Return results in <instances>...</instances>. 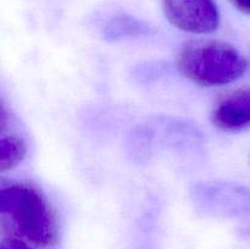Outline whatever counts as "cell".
Returning a JSON list of instances; mask_svg holds the SVG:
<instances>
[{"label": "cell", "mask_w": 250, "mask_h": 249, "mask_svg": "<svg viewBox=\"0 0 250 249\" xmlns=\"http://www.w3.org/2000/svg\"><path fill=\"white\" fill-rule=\"evenodd\" d=\"M163 11L172 26L192 34H209L220 24L215 0H161Z\"/></svg>", "instance_id": "3"}, {"label": "cell", "mask_w": 250, "mask_h": 249, "mask_svg": "<svg viewBox=\"0 0 250 249\" xmlns=\"http://www.w3.org/2000/svg\"><path fill=\"white\" fill-rule=\"evenodd\" d=\"M0 249H32L26 242H23L22 239L17 238H9L5 239L1 243Z\"/></svg>", "instance_id": "7"}, {"label": "cell", "mask_w": 250, "mask_h": 249, "mask_svg": "<svg viewBox=\"0 0 250 249\" xmlns=\"http://www.w3.org/2000/svg\"><path fill=\"white\" fill-rule=\"evenodd\" d=\"M0 211L20 236L37 247L46 248L58 241V224L48 200L36 187L11 183L0 192Z\"/></svg>", "instance_id": "2"}, {"label": "cell", "mask_w": 250, "mask_h": 249, "mask_svg": "<svg viewBox=\"0 0 250 249\" xmlns=\"http://www.w3.org/2000/svg\"><path fill=\"white\" fill-rule=\"evenodd\" d=\"M27 145L23 139L15 134L1 137L0 141V170L5 172L16 167L24 159Z\"/></svg>", "instance_id": "5"}, {"label": "cell", "mask_w": 250, "mask_h": 249, "mask_svg": "<svg viewBox=\"0 0 250 249\" xmlns=\"http://www.w3.org/2000/svg\"><path fill=\"white\" fill-rule=\"evenodd\" d=\"M229 2L238 11L243 12L246 15H250V0H229Z\"/></svg>", "instance_id": "8"}, {"label": "cell", "mask_w": 250, "mask_h": 249, "mask_svg": "<svg viewBox=\"0 0 250 249\" xmlns=\"http://www.w3.org/2000/svg\"><path fill=\"white\" fill-rule=\"evenodd\" d=\"M143 26L139 24L138 21H134L132 19H117L111 23V26L107 27V34L114 38H119V37H126V36H137V34L142 33Z\"/></svg>", "instance_id": "6"}, {"label": "cell", "mask_w": 250, "mask_h": 249, "mask_svg": "<svg viewBox=\"0 0 250 249\" xmlns=\"http://www.w3.org/2000/svg\"><path fill=\"white\" fill-rule=\"evenodd\" d=\"M177 67L187 80L200 87H220L241 78L248 62L231 44L198 39L181 48Z\"/></svg>", "instance_id": "1"}, {"label": "cell", "mask_w": 250, "mask_h": 249, "mask_svg": "<svg viewBox=\"0 0 250 249\" xmlns=\"http://www.w3.org/2000/svg\"><path fill=\"white\" fill-rule=\"evenodd\" d=\"M211 124L227 133L250 127V88H238L220 97L210 115Z\"/></svg>", "instance_id": "4"}]
</instances>
